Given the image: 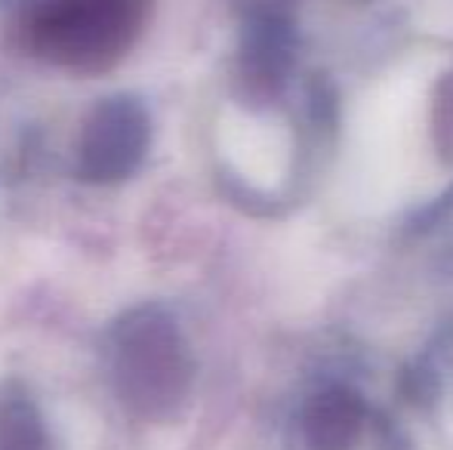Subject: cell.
I'll use <instances>...</instances> for the list:
<instances>
[{"label":"cell","instance_id":"1","mask_svg":"<svg viewBox=\"0 0 453 450\" xmlns=\"http://www.w3.org/2000/svg\"><path fill=\"white\" fill-rule=\"evenodd\" d=\"M19 47L78 74L114 68L145 31L151 0H0Z\"/></svg>","mask_w":453,"mask_h":450},{"label":"cell","instance_id":"2","mask_svg":"<svg viewBox=\"0 0 453 450\" xmlns=\"http://www.w3.org/2000/svg\"><path fill=\"white\" fill-rule=\"evenodd\" d=\"M105 361L120 408L142 423L182 414L195 383V358L180 321L161 302L133 306L108 327Z\"/></svg>","mask_w":453,"mask_h":450},{"label":"cell","instance_id":"3","mask_svg":"<svg viewBox=\"0 0 453 450\" xmlns=\"http://www.w3.org/2000/svg\"><path fill=\"white\" fill-rule=\"evenodd\" d=\"M151 145V118L139 96L99 99L74 142V176L87 186H118L142 167Z\"/></svg>","mask_w":453,"mask_h":450},{"label":"cell","instance_id":"4","mask_svg":"<svg viewBox=\"0 0 453 450\" xmlns=\"http://www.w3.org/2000/svg\"><path fill=\"white\" fill-rule=\"evenodd\" d=\"M0 450H62L41 404L22 383L0 392Z\"/></svg>","mask_w":453,"mask_h":450},{"label":"cell","instance_id":"5","mask_svg":"<svg viewBox=\"0 0 453 450\" xmlns=\"http://www.w3.org/2000/svg\"><path fill=\"white\" fill-rule=\"evenodd\" d=\"M361 429V408L349 392H324L305 410V439L315 450H349Z\"/></svg>","mask_w":453,"mask_h":450}]
</instances>
